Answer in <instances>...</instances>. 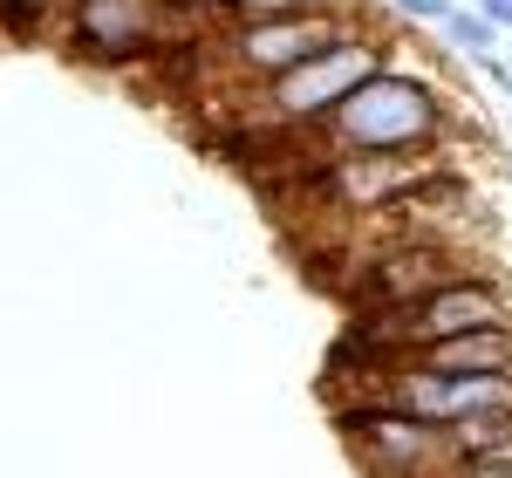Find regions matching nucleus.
<instances>
[{
	"instance_id": "1",
	"label": "nucleus",
	"mask_w": 512,
	"mask_h": 478,
	"mask_svg": "<svg viewBox=\"0 0 512 478\" xmlns=\"http://www.w3.org/2000/svg\"><path fill=\"white\" fill-rule=\"evenodd\" d=\"M321 137L335 151H437L451 137V103L424 76L376 69L355 96H342L328 110Z\"/></svg>"
},
{
	"instance_id": "2",
	"label": "nucleus",
	"mask_w": 512,
	"mask_h": 478,
	"mask_svg": "<svg viewBox=\"0 0 512 478\" xmlns=\"http://www.w3.org/2000/svg\"><path fill=\"white\" fill-rule=\"evenodd\" d=\"M335 431L349 444L362 478H444V431L396 410V403L369 397V403H342Z\"/></svg>"
},
{
	"instance_id": "3",
	"label": "nucleus",
	"mask_w": 512,
	"mask_h": 478,
	"mask_svg": "<svg viewBox=\"0 0 512 478\" xmlns=\"http://www.w3.org/2000/svg\"><path fill=\"white\" fill-rule=\"evenodd\" d=\"M376 69H390V48L369 41V35H349V41H335L328 55H315V62L260 82V103H267V117H274L280 130H321L328 110H335L342 96H355Z\"/></svg>"
},
{
	"instance_id": "4",
	"label": "nucleus",
	"mask_w": 512,
	"mask_h": 478,
	"mask_svg": "<svg viewBox=\"0 0 512 478\" xmlns=\"http://www.w3.org/2000/svg\"><path fill=\"white\" fill-rule=\"evenodd\" d=\"M349 14L342 7H315V14H274V21H239L233 35H226V62H233L239 76L253 82H274L287 69H301V62H315L328 55L335 41H349Z\"/></svg>"
},
{
	"instance_id": "5",
	"label": "nucleus",
	"mask_w": 512,
	"mask_h": 478,
	"mask_svg": "<svg viewBox=\"0 0 512 478\" xmlns=\"http://www.w3.org/2000/svg\"><path fill=\"white\" fill-rule=\"evenodd\" d=\"M458 274H472V267H465V253H458L451 239L403 233V239H390L383 253L362 260V274L349 280V308L355 315L403 308V301H417V294H431V287H444V280H458Z\"/></svg>"
},
{
	"instance_id": "6",
	"label": "nucleus",
	"mask_w": 512,
	"mask_h": 478,
	"mask_svg": "<svg viewBox=\"0 0 512 478\" xmlns=\"http://www.w3.org/2000/svg\"><path fill=\"white\" fill-rule=\"evenodd\" d=\"M437 171H444L437 151H335L321 171V199L335 212H396Z\"/></svg>"
},
{
	"instance_id": "7",
	"label": "nucleus",
	"mask_w": 512,
	"mask_h": 478,
	"mask_svg": "<svg viewBox=\"0 0 512 478\" xmlns=\"http://www.w3.org/2000/svg\"><path fill=\"white\" fill-rule=\"evenodd\" d=\"M171 7L164 0H76L69 7V48L82 62H137L164 48Z\"/></svg>"
},
{
	"instance_id": "8",
	"label": "nucleus",
	"mask_w": 512,
	"mask_h": 478,
	"mask_svg": "<svg viewBox=\"0 0 512 478\" xmlns=\"http://www.w3.org/2000/svg\"><path fill=\"white\" fill-rule=\"evenodd\" d=\"M396 362L444 369V376H512V321H506V328H472V335L431 342V349H417V356H396Z\"/></svg>"
},
{
	"instance_id": "9",
	"label": "nucleus",
	"mask_w": 512,
	"mask_h": 478,
	"mask_svg": "<svg viewBox=\"0 0 512 478\" xmlns=\"http://www.w3.org/2000/svg\"><path fill=\"white\" fill-rule=\"evenodd\" d=\"M444 465H512V417L444 424Z\"/></svg>"
},
{
	"instance_id": "10",
	"label": "nucleus",
	"mask_w": 512,
	"mask_h": 478,
	"mask_svg": "<svg viewBox=\"0 0 512 478\" xmlns=\"http://www.w3.org/2000/svg\"><path fill=\"white\" fill-rule=\"evenodd\" d=\"M437 35L451 41V48H458V55H478V62H492V55H499V48H492V35H499V28H492V21H485V14H465V7H451V14H444V28H437Z\"/></svg>"
},
{
	"instance_id": "11",
	"label": "nucleus",
	"mask_w": 512,
	"mask_h": 478,
	"mask_svg": "<svg viewBox=\"0 0 512 478\" xmlns=\"http://www.w3.org/2000/svg\"><path fill=\"white\" fill-rule=\"evenodd\" d=\"M315 7H335V0H226L233 21H274V14H315Z\"/></svg>"
},
{
	"instance_id": "12",
	"label": "nucleus",
	"mask_w": 512,
	"mask_h": 478,
	"mask_svg": "<svg viewBox=\"0 0 512 478\" xmlns=\"http://www.w3.org/2000/svg\"><path fill=\"white\" fill-rule=\"evenodd\" d=\"M396 14H410V21H437L444 28V14H451V0H390Z\"/></svg>"
},
{
	"instance_id": "13",
	"label": "nucleus",
	"mask_w": 512,
	"mask_h": 478,
	"mask_svg": "<svg viewBox=\"0 0 512 478\" xmlns=\"http://www.w3.org/2000/svg\"><path fill=\"white\" fill-rule=\"evenodd\" d=\"M444 478H512V465H444Z\"/></svg>"
},
{
	"instance_id": "14",
	"label": "nucleus",
	"mask_w": 512,
	"mask_h": 478,
	"mask_svg": "<svg viewBox=\"0 0 512 478\" xmlns=\"http://www.w3.org/2000/svg\"><path fill=\"white\" fill-rule=\"evenodd\" d=\"M472 7L492 21V28H512V0H472Z\"/></svg>"
},
{
	"instance_id": "15",
	"label": "nucleus",
	"mask_w": 512,
	"mask_h": 478,
	"mask_svg": "<svg viewBox=\"0 0 512 478\" xmlns=\"http://www.w3.org/2000/svg\"><path fill=\"white\" fill-rule=\"evenodd\" d=\"M171 14H226V0H164Z\"/></svg>"
}]
</instances>
